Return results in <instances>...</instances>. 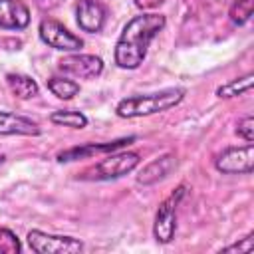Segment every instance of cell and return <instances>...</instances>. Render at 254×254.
Wrapping results in <instances>:
<instances>
[{
	"instance_id": "cell-7",
	"label": "cell",
	"mask_w": 254,
	"mask_h": 254,
	"mask_svg": "<svg viewBox=\"0 0 254 254\" xmlns=\"http://www.w3.org/2000/svg\"><path fill=\"white\" fill-rule=\"evenodd\" d=\"M40 38L50 48L62 50V52H75L83 46L79 36L71 34L64 24H60L58 20H52V18H46L40 22Z\"/></svg>"
},
{
	"instance_id": "cell-10",
	"label": "cell",
	"mask_w": 254,
	"mask_h": 254,
	"mask_svg": "<svg viewBox=\"0 0 254 254\" xmlns=\"http://www.w3.org/2000/svg\"><path fill=\"white\" fill-rule=\"evenodd\" d=\"M30 24V10L22 0H0V28L24 30Z\"/></svg>"
},
{
	"instance_id": "cell-21",
	"label": "cell",
	"mask_w": 254,
	"mask_h": 254,
	"mask_svg": "<svg viewBox=\"0 0 254 254\" xmlns=\"http://www.w3.org/2000/svg\"><path fill=\"white\" fill-rule=\"evenodd\" d=\"M252 248H254V232H250L246 238H242L240 242H236V244H230V246H226V248H222L224 252H244V254H248V252H252Z\"/></svg>"
},
{
	"instance_id": "cell-13",
	"label": "cell",
	"mask_w": 254,
	"mask_h": 254,
	"mask_svg": "<svg viewBox=\"0 0 254 254\" xmlns=\"http://www.w3.org/2000/svg\"><path fill=\"white\" fill-rule=\"evenodd\" d=\"M173 169H175V157L173 155H163V157L151 161L147 167H143V171L139 173L137 181L141 185H153V183L165 179Z\"/></svg>"
},
{
	"instance_id": "cell-16",
	"label": "cell",
	"mask_w": 254,
	"mask_h": 254,
	"mask_svg": "<svg viewBox=\"0 0 254 254\" xmlns=\"http://www.w3.org/2000/svg\"><path fill=\"white\" fill-rule=\"evenodd\" d=\"M48 89L60 99H71L73 95L79 93V83H75L73 79H67V77H50Z\"/></svg>"
},
{
	"instance_id": "cell-11",
	"label": "cell",
	"mask_w": 254,
	"mask_h": 254,
	"mask_svg": "<svg viewBox=\"0 0 254 254\" xmlns=\"http://www.w3.org/2000/svg\"><path fill=\"white\" fill-rule=\"evenodd\" d=\"M135 137H125V139H117V141H109V143H103V145H85V147H71L67 151H62L58 155V161L60 163H67V161H75V159H83V157H89V155H97V153H113L115 149L123 147V145H129L133 143Z\"/></svg>"
},
{
	"instance_id": "cell-1",
	"label": "cell",
	"mask_w": 254,
	"mask_h": 254,
	"mask_svg": "<svg viewBox=\"0 0 254 254\" xmlns=\"http://www.w3.org/2000/svg\"><path fill=\"white\" fill-rule=\"evenodd\" d=\"M165 16L161 14H139L131 18L115 46V64L123 69H135L143 64L151 40L165 28Z\"/></svg>"
},
{
	"instance_id": "cell-9",
	"label": "cell",
	"mask_w": 254,
	"mask_h": 254,
	"mask_svg": "<svg viewBox=\"0 0 254 254\" xmlns=\"http://www.w3.org/2000/svg\"><path fill=\"white\" fill-rule=\"evenodd\" d=\"M75 20L83 32L95 34L105 24V8L95 0H79L75 6Z\"/></svg>"
},
{
	"instance_id": "cell-15",
	"label": "cell",
	"mask_w": 254,
	"mask_h": 254,
	"mask_svg": "<svg viewBox=\"0 0 254 254\" xmlns=\"http://www.w3.org/2000/svg\"><path fill=\"white\" fill-rule=\"evenodd\" d=\"M252 79H254L252 73H246L244 77L232 79V81H228V83L216 87V95H218V97H224V99H228V97H238V95L246 93V91L252 87Z\"/></svg>"
},
{
	"instance_id": "cell-3",
	"label": "cell",
	"mask_w": 254,
	"mask_h": 254,
	"mask_svg": "<svg viewBox=\"0 0 254 254\" xmlns=\"http://www.w3.org/2000/svg\"><path fill=\"white\" fill-rule=\"evenodd\" d=\"M185 187H177L159 206L157 214H155V224H153V234L159 242L167 244L173 240L175 230H177V208L185 196Z\"/></svg>"
},
{
	"instance_id": "cell-8",
	"label": "cell",
	"mask_w": 254,
	"mask_h": 254,
	"mask_svg": "<svg viewBox=\"0 0 254 254\" xmlns=\"http://www.w3.org/2000/svg\"><path fill=\"white\" fill-rule=\"evenodd\" d=\"M58 69L65 75L79 77V79H93L103 71V60L99 56L89 54H73L65 56L58 62Z\"/></svg>"
},
{
	"instance_id": "cell-5",
	"label": "cell",
	"mask_w": 254,
	"mask_h": 254,
	"mask_svg": "<svg viewBox=\"0 0 254 254\" xmlns=\"http://www.w3.org/2000/svg\"><path fill=\"white\" fill-rule=\"evenodd\" d=\"M214 165L224 175H248L254 169V145L228 147L216 157Z\"/></svg>"
},
{
	"instance_id": "cell-22",
	"label": "cell",
	"mask_w": 254,
	"mask_h": 254,
	"mask_svg": "<svg viewBox=\"0 0 254 254\" xmlns=\"http://www.w3.org/2000/svg\"><path fill=\"white\" fill-rule=\"evenodd\" d=\"M161 4H165V0H135V6L141 10H155Z\"/></svg>"
},
{
	"instance_id": "cell-23",
	"label": "cell",
	"mask_w": 254,
	"mask_h": 254,
	"mask_svg": "<svg viewBox=\"0 0 254 254\" xmlns=\"http://www.w3.org/2000/svg\"><path fill=\"white\" fill-rule=\"evenodd\" d=\"M34 2H36V6L40 10H54V8H58L65 0H34Z\"/></svg>"
},
{
	"instance_id": "cell-24",
	"label": "cell",
	"mask_w": 254,
	"mask_h": 254,
	"mask_svg": "<svg viewBox=\"0 0 254 254\" xmlns=\"http://www.w3.org/2000/svg\"><path fill=\"white\" fill-rule=\"evenodd\" d=\"M2 163H4V155H0V165H2Z\"/></svg>"
},
{
	"instance_id": "cell-18",
	"label": "cell",
	"mask_w": 254,
	"mask_h": 254,
	"mask_svg": "<svg viewBox=\"0 0 254 254\" xmlns=\"http://www.w3.org/2000/svg\"><path fill=\"white\" fill-rule=\"evenodd\" d=\"M20 238L10 228H0V254H20Z\"/></svg>"
},
{
	"instance_id": "cell-6",
	"label": "cell",
	"mask_w": 254,
	"mask_h": 254,
	"mask_svg": "<svg viewBox=\"0 0 254 254\" xmlns=\"http://www.w3.org/2000/svg\"><path fill=\"white\" fill-rule=\"evenodd\" d=\"M139 165V155L137 153H113L103 157L93 169H91V179L97 181H109V179H119L127 173H131Z\"/></svg>"
},
{
	"instance_id": "cell-17",
	"label": "cell",
	"mask_w": 254,
	"mask_h": 254,
	"mask_svg": "<svg viewBox=\"0 0 254 254\" xmlns=\"http://www.w3.org/2000/svg\"><path fill=\"white\" fill-rule=\"evenodd\" d=\"M50 121L56 125H64V127H71V129H83L87 125V117L81 111H54L50 115Z\"/></svg>"
},
{
	"instance_id": "cell-20",
	"label": "cell",
	"mask_w": 254,
	"mask_h": 254,
	"mask_svg": "<svg viewBox=\"0 0 254 254\" xmlns=\"http://www.w3.org/2000/svg\"><path fill=\"white\" fill-rule=\"evenodd\" d=\"M236 133H238L246 143H252V141H254V119H252V115H246V117L238 123Z\"/></svg>"
},
{
	"instance_id": "cell-4",
	"label": "cell",
	"mask_w": 254,
	"mask_h": 254,
	"mask_svg": "<svg viewBox=\"0 0 254 254\" xmlns=\"http://www.w3.org/2000/svg\"><path fill=\"white\" fill-rule=\"evenodd\" d=\"M28 246L38 254H75L83 250V242L73 236L48 234L42 230L28 232Z\"/></svg>"
},
{
	"instance_id": "cell-12",
	"label": "cell",
	"mask_w": 254,
	"mask_h": 254,
	"mask_svg": "<svg viewBox=\"0 0 254 254\" xmlns=\"http://www.w3.org/2000/svg\"><path fill=\"white\" fill-rule=\"evenodd\" d=\"M0 135H40V127L36 121L16 115L10 111H0Z\"/></svg>"
},
{
	"instance_id": "cell-14",
	"label": "cell",
	"mask_w": 254,
	"mask_h": 254,
	"mask_svg": "<svg viewBox=\"0 0 254 254\" xmlns=\"http://www.w3.org/2000/svg\"><path fill=\"white\" fill-rule=\"evenodd\" d=\"M6 83H8L10 91H12L18 99H30V97L38 95V83H36L30 75L8 73V75H6Z\"/></svg>"
},
{
	"instance_id": "cell-19",
	"label": "cell",
	"mask_w": 254,
	"mask_h": 254,
	"mask_svg": "<svg viewBox=\"0 0 254 254\" xmlns=\"http://www.w3.org/2000/svg\"><path fill=\"white\" fill-rule=\"evenodd\" d=\"M252 16V0H234L230 6V20L234 24H246Z\"/></svg>"
},
{
	"instance_id": "cell-2",
	"label": "cell",
	"mask_w": 254,
	"mask_h": 254,
	"mask_svg": "<svg viewBox=\"0 0 254 254\" xmlns=\"http://www.w3.org/2000/svg\"><path fill=\"white\" fill-rule=\"evenodd\" d=\"M183 97H185L183 87H169V89H161L157 93H147V95H131L117 103L115 113L119 117H127V119L163 113V111L179 105L183 101Z\"/></svg>"
}]
</instances>
